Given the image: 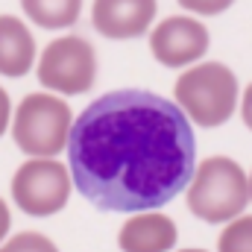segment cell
Here are the masks:
<instances>
[{
    "label": "cell",
    "instance_id": "277c9868",
    "mask_svg": "<svg viewBox=\"0 0 252 252\" xmlns=\"http://www.w3.org/2000/svg\"><path fill=\"white\" fill-rule=\"evenodd\" d=\"M9 129L18 150L27 153L30 158H56L67 150L73 115L59 94L35 91L18 103Z\"/></svg>",
    "mask_w": 252,
    "mask_h": 252
},
{
    "label": "cell",
    "instance_id": "2e32d148",
    "mask_svg": "<svg viewBox=\"0 0 252 252\" xmlns=\"http://www.w3.org/2000/svg\"><path fill=\"white\" fill-rule=\"evenodd\" d=\"M241 118H244L247 129H252V82L244 88V97H241Z\"/></svg>",
    "mask_w": 252,
    "mask_h": 252
},
{
    "label": "cell",
    "instance_id": "7a4b0ae2",
    "mask_svg": "<svg viewBox=\"0 0 252 252\" xmlns=\"http://www.w3.org/2000/svg\"><path fill=\"white\" fill-rule=\"evenodd\" d=\"M173 100L193 126L217 129L232 121L235 109L241 106V85L229 64L196 62L176 79Z\"/></svg>",
    "mask_w": 252,
    "mask_h": 252
},
{
    "label": "cell",
    "instance_id": "5b68a950",
    "mask_svg": "<svg viewBox=\"0 0 252 252\" xmlns=\"http://www.w3.org/2000/svg\"><path fill=\"white\" fill-rule=\"evenodd\" d=\"M35 76L53 94L79 97L97 82V50L82 35H59L38 53Z\"/></svg>",
    "mask_w": 252,
    "mask_h": 252
},
{
    "label": "cell",
    "instance_id": "7c38bea8",
    "mask_svg": "<svg viewBox=\"0 0 252 252\" xmlns=\"http://www.w3.org/2000/svg\"><path fill=\"white\" fill-rule=\"evenodd\" d=\"M217 252H252V214H241L223 226Z\"/></svg>",
    "mask_w": 252,
    "mask_h": 252
},
{
    "label": "cell",
    "instance_id": "3957f363",
    "mask_svg": "<svg viewBox=\"0 0 252 252\" xmlns=\"http://www.w3.org/2000/svg\"><path fill=\"white\" fill-rule=\"evenodd\" d=\"M250 173L229 156H208L188 185V211L202 223H232L250 205Z\"/></svg>",
    "mask_w": 252,
    "mask_h": 252
},
{
    "label": "cell",
    "instance_id": "8fae6325",
    "mask_svg": "<svg viewBox=\"0 0 252 252\" xmlns=\"http://www.w3.org/2000/svg\"><path fill=\"white\" fill-rule=\"evenodd\" d=\"M24 15L41 30H67L82 15V0H21Z\"/></svg>",
    "mask_w": 252,
    "mask_h": 252
},
{
    "label": "cell",
    "instance_id": "5bb4252c",
    "mask_svg": "<svg viewBox=\"0 0 252 252\" xmlns=\"http://www.w3.org/2000/svg\"><path fill=\"white\" fill-rule=\"evenodd\" d=\"M176 3L190 15H223L226 9H232L235 0H176Z\"/></svg>",
    "mask_w": 252,
    "mask_h": 252
},
{
    "label": "cell",
    "instance_id": "d6986e66",
    "mask_svg": "<svg viewBox=\"0 0 252 252\" xmlns=\"http://www.w3.org/2000/svg\"><path fill=\"white\" fill-rule=\"evenodd\" d=\"M250 199H252V173H250Z\"/></svg>",
    "mask_w": 252,
    "mask_h": 252
},
{
    "label": "cell",
    "instance_id": "ac0fdd59",
    "mask_svg": "<svg viewBox=\"0 0 252 252\" xmlns=\"http://www.w3.org/2000/svg\"><path fill=\"white\" fill-rule=\"evenodd\" d=\"M179 252H208V250H199V247H188V250H179Z\"/></svg>",
    "mask_w": 252,
    "mask_h": 252
},
{
    "label": "cell",
    "instance_id": "9c48e42d",
    "mask_svg": "<svg viewBox=\"0 0 252 252\" xmlns=\"http://www.w3.org/2000/svg\"><path fill=\"white\" fill-rule=\"evenodd\" d=\"M176 241H179V229L161 211L132 214L118 232L121 252H173Z\"/></svg>",
    "mask_w": 252,
    "mask_h": 252
},
{
    "label": "cell",
    "instance_id": "4fadbf2b",
    "mask_svg": "<svg viewBox=\"0 0 252 252\" xmlns=\"http://www.w3.org/2000/svg\"><path fill=\"white\" fill-rule=\"evenodd\" d=\"M0 252H59V247L41 232H18L0 244Z\"/></svg>",
    "mask_w": 252,
    "mask_h": 252
},
{
    "label": "cell",
    "instance_id": "52a82bcc",
    "mask_svg": "<svg viewBox=\"0 0 252 252\" xmlns=\"http://www.w3.org/2000/svg\"><path fill=\"white\" fill-rule=\"evenodd\" d=\"M211 35L193 15H170L150 30V53L164 67H190L208 53Z\"/></svg>",
    "mask_w": 252,
    "mask_h": 252
},
{
    "label": "cell",
    "instance_id": "8992f818",
    "mask_svg": "<svg viewBox=\"0 0 252 252\" xmlns=\"http://www.w3.org/2000/svg\"><path fill=\"white\" fill-rule=\"evenodd\" d=\"M70 170L56 158H30L12 176V199L27 217H53L70 199Z\"/></svg>",
    "mask_w": 252,
    "mask_h": 252
},
{
    "label": "cell",
    "instance_id": "30bf717a",
    "mask_svg": "<svg viewBox=\"0 0 252 252\" xmlns=\"http://www.w3.org/2000/svg\"><path fill=\"white\" fill-rule=\"evenodd\" d=\"M38 62L35 38L18 15H0V76L21 79Z\"/></svg>",
    "mask_w": 252,
    "mask_h": 252
},
{
    "label": "cell",
    "instance_id": "e0dca14e",
    "mask_svg": "<svg viewBox=\"0 0 252 252\" xmlns=\"http://www.w3.org/2000/svg\"><path fill=\"white\" fill-rule=\"evenodd\" d=\"M9 229H12V214H9V205H6V202L0 199V244L6 241Z\"/></svg>",
    "mask_w": 252,
    "mask_h": 252
},
{
    "label": "cell",
    "instance_id": "9a60e30c",
    "mask_svg": "<svg viewBox=\"0 0 252 252\" xmlns=\"http://www.w3.org/2000/svg\"><path fill=\"white\" fill-rule=\"evenodd\" d=\"M12 100H9V94H6V88L0 85V138L6 135V129L12 126Z\"/></svg>",
    "mask_w": 252,
    "mask_h": 252
},
{
    "label": "cell",
    "instance_id": "ba28073f",
    "mask_svg": "<svg viewBox=\"0 0 252 252\" xmlns=\"http://www.w3.org/2000/svg\"><path fill=\"white\" fill-rule=\"evenodd\" d=\"M158 12V0H94L91 24L100 35L126 41L150 32Z\"/></svg>",
    "mask_w": 252,
    "mask_h": 252
},
{
    "label": "cell",
    "instance_id": "6da1fadb",
    "mask_svg": "<svg viewBox=\"0 0 252 252\" xmlns=\"http://www.w3.org/2000/svg\"><path fill=\"white\" fill-rule=\"evenodd\" d=\"M67 170L97 211H158L188 190L196 173L193 126L176 100L156 91L100 94L73 121Z\"/></svg>",
    "mask_w": 252,
    "mask_h": 252
}]
</instances>
